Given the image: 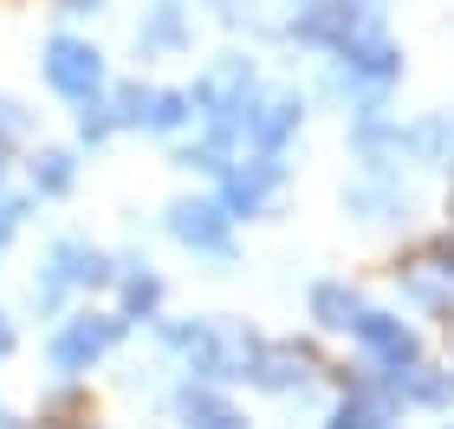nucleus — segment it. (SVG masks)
Masks as SVG:
<instances>
[{
    "instance_id": "obj_1",
    "label": "nucleus",
    "mask_w": 454,
    "mask_h": 429,
    "mask_svg": "<svg viewBox=\"0 0 454 429\" xmlns=\"http://www.w3.org/2000/svg\"><path fill=\"white\" fill-rule=\"evenodd\" d=\"M46 78H52V91L91 105L98 85H105V66H98V52L78 46V39H52V46H46Z\"/></svg>"
},
{
    "instance_id": "obj_2",
    "label": "nucleus",
    "mask_w": 454,
    "mask_h": 429,
    "mask_svg": "<svg viewBox=\"0 0 454 429\" xmlns=\"http://www.w3.org/2000/svg\"><path fill=\"white\" fill-rule=\"evenodd\" d=\"M98 280H111L105 254H98V248H85V241H59V248H52V267H46V280L33 286V299H59L66 286H98Z\"/></svg>"
},
{
    "instance_id": "obj_3",
    "label": "nucleus",
    "mask_w": 454,
    "mask_h": 429,
    "mask_svg": "<svg viewBox=\"0 0 454 429\" xmlns=\"http://www.w3.org/2000/svg\"><path fill=\"white\" fill-rule=\"evenodd\" d=\"M117 332H123L117 319H72L66 332L52 338V364H59V371H85L91 358H105L117 345Z\"/></svg>"
},
{
    "instance_id": "obj_4",
    "label": "nucleus",
    "mask_w": 454,
    "mask_h": 429,
    "mask_svg": "<svg viewBox=\"0 0 454 429\" xmlns=\"http://www.w3.org/2000/svg\"><path fill=\"white\" fill-rule=\"evenodd\" d=\"M169 228H176V241H189V248L227 254V215L215 209V202H176V209H169Z\"/></svg>"
},
{
    "instance_id": "obj_5",
    "label": "nucleus",
    "mask_w": 454,
    "mask_h": 429,
    "mask_svg": "<svg viewBox=\"0 0 454 429\" xmlns=\"http://www.w3.org/2000/svg\"><path fill=\"white\" fill-rule=\"evenodd\" d=\"M350 332H357L370 352H377L389 371H403V364H416V332H409L403 319H383V313H364L357 325H350Z\"/></svg>"
},
{
    "instance_id": "obj_6",
    "label": "nucleus",
    "mask_w": 454,
    "mask_h": 429,
    "mask_svg": "<svg viewBox=\"0 0 454 429\" xmlns=\"http://www.w3.org/2000/svg\"><path fill=\"white\" fill-rule=\"evenodd\" d=\"M299 124V98H286V91H266L254 111L240 105V137H254V143H266V150H273V143H286V131Z\"/></svg>"
},
{
    "instance_id": "obj_7",
    "label": "nucleus",
    "mask_w": 454,
    "mask_h": 429,
    "mask_svg": "<svg viewBox=\"0 0 454 429\" xmlns=\"http://www.w3.org/2000/svg\"><path fill=\"white\" fill-rule=\"evenodd\" d=\"M279 189V163L273 156H260V163H247V170H234L227 176V202H234V209H266V195Z\"/></svg>"
},
{
    "instance_id": "obj_8",
    "label": "nucleus",
    "mask_w": 454,
    "mask_h": 429,
    "mask_svg": "<svg viewBox=\"0 0 454 429\" xmlns=\"http://www.w3.org/2000/svg\"><path fill=\"white\" fill-rule=\"evenodd\" d=\"M344 66L350 72H370V78H396V46H389L383 33H370V39L350 33L344 39Z\"/></svg>"
},
{
    "instance_id": "obj_9",
    "label": "nucleus",
    "mask_w": 454,
    "mask_h": 429,
    "mask_svg": "<svg viewBox=\"0 0 454 429\" xmlns=\"http://www.w3.org/2000/svg\"><path fill=\"white\" fill-rule=\"evenodd\" d=\"M350 33H357V13H350V7H332V0L299 20V39H338V46H344Z\"/></svg>"
},
{
    "instance_id": "obj_10",
    "label": "nucleus",
    "mask_w": 454,
    "mask_h": 429,
    "mask_svg": "<svg viewBox=\"0 0 454 429\" xmlns=\"http://www.w3.org/2000/svg\"><path fill=\"white\" fill-rule=\"evenodd\" d=\"M312 313H318V325H332V332H350V325L364 319V306L344 293V286H318L312 293Z\"/></svg>"
},
{
    "instance_id": "obj_11",
    "label": "nucleus",
    "mask_w": 454,
    "mask_h": 429,
    "mask_svg": "<svg viewBox=\"0 0 454 429\" xmlns=\"http://www.w3.org/2000/svg\"><path fill=\"white\" fill-rule=\"evenodd\" d=\"M182 117H189L182 91H143V105H137V124H150V131H176Z\"/></svg>"
},
{
    "instance_id": "obj_12",
    "label": "nucleus",
    "mask_w": 454,
    "mask_h": 429,
    "mask_svg": "<svg viewBox=\"0 0 454 429\" xmlns=\"http://www.w3.org/2000/svg\"><path fill=\"white\" fill-rule=\"evenodd\" d=\"M182 423H189V429H247L221 397H201V391H195V397H182Z\"/></svg>"
},
{
    "instance_id": "obj_13",
    "label": "nucleus",
    "mask_w": 454,
    "mask_h": 429,
    "mask_svg": "<svg viewBox=\"0 0 454 429\" xmlns=\"http://www.w3.org/2000/svg\"><path fill=\"white\" fill-rule=\"evenodd\" d=\"M33 182H39L46 195H66V189H72V156H66V150H46V156L33 163Z\"/></svg>"
},
{
    "instance_id": "obj_14",
    "label": "nucleus",
    "mask_w": 454,
    "mask_h": 429,
    "mask_svg": "<svg viewBox=\"0 0 454 429\" xmlns=\"http://www.w3.org/2000/svg\"><path fill=\"white\" fill-rule=\"evenodd\" d=\"M143 46H182V13L176 7H156L150 27H143Z\"/></svg>"
},
{
    "instance_id": "obj_15",
    "label": "nucleus",
    "mask_w": 454,
    "mask_h": 429,
    "mask_svg": "<svg viewBox=\"0 0 454 429\" xmlns=\"http://www.w3.org/2000/svg\"><path fill=\"white\" fill-rule=\"evenodd\" d=\"M332 429H383V423H370V417L357 410V403H344V410L332 417Z\"/></svg>"
},
{
    "instance_id": "obj_16",
    "label": "nucleus",
    "mask_w": 454,
    "mask_h": 429,
    "mask_svg": "<svg viewBox=\"0 0 454 429\" xmlns=\"http://www.w3.org/2000/svg\"><path fill=\"white\" fill-rule=\"evenodd\" d=\"M156 299H162L156 280H130V313H137V306H156Z\"/></svg>"
},
{
    "instance_id": "obj_17",
    "label": "nucleus",
    "mask_w": 454,
    "mask_h": 429,
    "mask_svg": "<svg viewBox=\"0 0 454 429\" xmlns=\"http://www.w3.org/2000/svg\"><path fill=\"white\" fill-rule=\"evenodd\" d=\"M20 131H27V117H20L7 98H0V137H20Z\"/></svg>"
},
{
    "instance_id": "obj_18",
    "label": "nucleus",
    "mask_w": 454,
    "mask_h": 429,
    "mask_svg": "<svg viewBox=\"0 0 454 429\" xmlns=\"http://www.w3.org/2000/svg\"><path fill=\"white\" fill-rule=\"evenodd\" d=\"M0 352H13V325H7V313H0Z\"/></svg>"
}]
</instances>
